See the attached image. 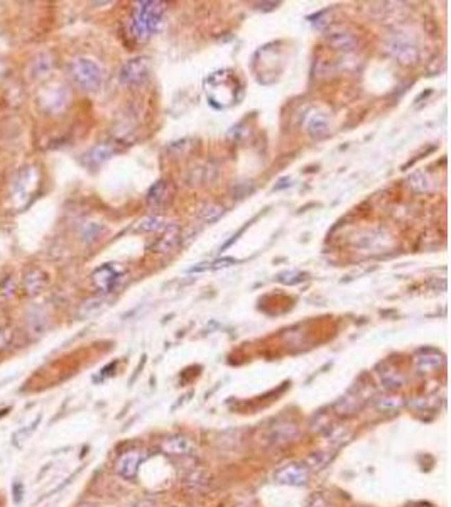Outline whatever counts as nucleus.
<instances>
[{"label":"nucleus","mask_w":451,"mask_h":507,"mask_svg":"<svg viewBox=\"0 0 451 507\" xmlns=\"http://www.w3.org/2000/svg\"><path fill=\"white\" fill-rule=\"evenodd\" d=\"M144 460V454L140 450H131L125 452L118 456L117 463H115V470L120 477L124 479L132 480L137 477V472H139V467Z\"/></svg>","instance_id":"6"},{"label":"nucleus","mask_w":451,"mask_h":507,"mask_svg":"<svg viewBox=\"0 0 451 507\" xmlns=\"http://www.w3.org/2000/svg\"><path fill=\"white\" fill-rule=\"evenodd\" d=\"M10 343H12V332L7 327L0 325V350L9 349Z\"/></svg>","instance_id":"22"},{"label":"nucleus","mask_w":451,"mask_h":507,"mask_svg":"<svg viewBox=\"0 0 451 507\" xmlns=\"http://www.w3.org/2000/svg\"><path fill=\"white\" fill-rule=\"evenodd\" d=\"M179 242V228L171 227L162 234V237L157 238L156 244L153 245V252H171Z\"/></svg>","instance_id":"12"},{"label":"nucleus","mask_w":451,"mask_h":507,"mask_svg":"<svg viewBox=\"0 0 451 507\" xmlns=\"http://www.w3.org/2000/svg\"><path fill=\"white\" fill-rule=\"evenodd\" d=\"M298 436V426L292 421H279L274 426H270V430L267 431V443L276 445V447H283V445L291 443L294 438Z\"/></svg>","instance_id":"7"},{"label":"nucleus","mask_w":451,"mask_h":507,"mask_svg":"<svg viewBox=\"0 0 451 507\" xmlns=\"http://www.w3.org/2000/svg\"><path fill=\"white\" fill-rule=\"evenodd\" d=\"M274 480L277 484L301 487V485H305L309 480V467L305 462H289L276 470Z\"/></svg>","instance_id":"3"},{"label":"nucleus","mask_w":451,"mask_h":507,"mask_svg":"<svg viewBox=\"0 0 451 507\" xmlns=\"http://www.w3.org/2000/svg\"><path fill=\"white\" fill-rule=\"evenodd\" d=\"M112 152H114V149H112L110 144H99V146H95L86 154V162L92 166L102 164L107 159H110Z\"/></svg>","instance_id":"14"},{"label":"nucleus","mask_w":451,"mask_h":507,"mask_svg":"<svg viewBox=\"0 0 451 507\" xmlns=\"http://www.w3.org/2000/svg\"><path fill=\"white\" fill-rule=\"evenodd\" d=\"M14 491H16V502H21V499H23V485L16 484L14 485Z\"/></svg>","instance_id":"24"},{"label":"nucleus","mask_w":451,"mask_h":507,"mask_svg":"<svg viewBox=\"0 0 451 507\" xmlns=\"http://www.w3.org/2000/svg\"><path fill=\"white\" fill-rule=\"evenodd\" d=\"M151 63L147 58H136L127 61L120 70V82L124 85H137L149 76Z\"/></svg>","instance_id":"5"},{"label":"nucleus","mask_w":451,"mask_h":507,"mask_svg":"<svg viewBox=\"0 0 451 507\" xmlns=\"http://www.w3.org/2000/svg\"><path fill=\"white\" fill-rule=\"evenodd\" d=\"M391 51L402 63H413L417 58L416 48L409 41H406V39H394L391 42Z\"/></svg>","instance_id":"11"},{"label":"nucleus","mask_w":451,"mask_h":507,"mask_svg":"<svg viewBox=\"0 0 451 507\" xmlns=\"http://www.w3.org/2000/svg\"><path fill=\"white\" fill-rule=\"evenodd\" d=\"M328 42H330L335 49L350 51L355 48V38L344 27L331 29L330 34H328Z\"/></svg>","instance_id":"10"},{"label":"nucleus","mask_w":451,"mask_h":507,"mask_svg":"<svg viewBox=\"0 0 451 507\" xmlns=\"http://www.w3.org/2000/svg\"><path fill=\"white\" fill-rule=\"evenodd\" d=\"M309 136L315 137V139H321V137L326 136L330 132V124H328V119L324 114H313L308 119V124H306Z\"/></svg>","instance_id":"13"},{"label":"nucleus","mask_w":451,"mask_h":507,"mask_svg":"<svg viewBox=\"0 0 451 507\" xmlns=\"http://www.w3.org/2000/svg\"><path fill=\"white\" fill-rule=\"evenodd\" d=\"M166 193H168V184L164 181H159V183H156L151 188L149 195H147V201H149V205L154 206L161 205L166 200Z\"/></svg>","instance_id":"16"},{"label":"nucleus","mask_w":451,"mask_h":507,"mask_svg":"<svg viewBox=\"0 0 451 507\" xmlns=\"http://www.w3.org/2000/svg\"><path fill=\"white\" fill-rule=\"evenodd\" d=\"M61 93H63V90L61 88H56V90H48L44 95V101L42 103L44 105H49V108L51 110H57V108H61L64 105V97H60Z\"/></svg>","instance_id":"18"},{"label":"nucleus","mask_w":451,"mask_h":507,"mask_svg":"<svg viewBox=\"0 0 451 507\" xmlns=\"http://www.w3.org/2000/svg\"><path fill=\"white\" fill-rule=\"evenodd\" d=\"M161 450L166 455L186 456L194 454V443L186 436H171L166 438L161 445Z\"/></svg>","instance_id":"9"},{"label":"nucleus","mask_w":451,"mask_h":507,"mask_svg":"<svg viewBox=\"0 0 451 507\" xmlns=\"http://www.w3.org/2000/svg\"><path fill=\"white\" fill-rule=\"evenodd\" d=\"M404 404V401L400 397H382V401H378L377 406L384 411H394V409H399L400 406Z\"/></svg>","instance_id":"21"},{"label":"nucleus","mask_w":451,"mask_h":507,"mask_svg":"<svg viewBox=\"0 0 451 507\" xmlns=\"http://www.w3.org/2000/svg\"><path fill=\"white\" fill-rule=\"evenodd\" d=\"M161 227H162L161 219H157V217H147V219L140 220L139 225H137V230L153 232V230H157V228H161Z\"/></svg>","instance_id":"20"},{"label":"nucleus","mask_w":451,"mask_h":507,"mask_svg":"<svg viewBox=\"0 0 451 507\" xmlns=\"http://www.w3.org/2000/svg\"><path fill=\"white\" fill-rule=\"evenodd\" d=\"M75 83L88 92H96L103 83L102 68L88 58H77L70 66Z\"/></svg>","instance_id":"2"},{"label":"nucleus","mask_w":451,"mask_h":507,"mask_svg":"<svg viewBox=\"0 0 451 507\" xmlns=\"http://www.w3.org/2000/svg\"><path fill=\"white\" fill-rule=\"evenodd\" d=\"M3 71H5V66H3V63H2V61H0V78H2Z\"/></svg>","instance_id":"25"},{"label":"nucleus","mask_w":451,"mask_h":507,"mask_svg":"<svg viewBox=\"0 0 451 507\" xmlns=\"http://www.w3.org/2000/svg\"><path fill=\"white\" fill-rule=\"evenodd\" d=\"M441 362H443V358L436 354L420 355V357H416V367L423 372H429V371L438 369L439 365H441Z\"/></svg>","instance_id":"15"},{"label":"nucleus","mask_w":451,"mask_h":507,"mask_svg":"<svg viewBox=\"0 0 451 507\" xmlns=\"http://www.w3.org/2000/svg\"><path fill=\"white\" fill-rule=\"evenodd\" d=\"M162 12H164V3L157 2V0L137 3L131 19V32L133 38L137 41L149 39L157 31Z\"/></svg>","instance_id":"1"},{"label":"nucleus","mask_w":451,"mask_h":507,"mask_svg":"<svg viewBox=\"0 0 451 507\" xmlns=\"http://www.w3.org/2000/svg\"><path fill=\"white\" fill-rule=\"evenodd\" d=\"M330 458H331V455L324 454V452H320V454H315V455L309 456L308 463H306V465H308L309 469L320 470V469H323V467L326 465L328 462H330Z\"/></svg>","instance_id":"19"},{"label":"nucleus","mask_w":451,"mask_h":507,"mask_svg":"<svg viewBox=\"0 0 451 507\" xmlns=\"http://www.w3.org/2000/svg\"><path fill=\"white\" fill-rule=\"evenodd\" d=\"M92 281L96 288L108 293V291H112L115 286H117L118 281H120V273H118V269L115 266L107 264V266L99 267V269L93 273Z\"/></svg>","instance_id":"8"},{"label":"nucleus","mask_w":451,"mask_h":507,"mask_svg":"<svg viewBox=\"0 0 451 507\" xmlns=\"http://www.w3.org/2000/svg\"><path fill=\"white\" fill-rule=\"evenodd\" d=\"M44 284H46V277L42 276L39 271H32V273H29L26 276V289H27V293H31V295L32 293H38Z\"/></svg>","instance_id":"17"},{"label":"nucleus","mask_w":451,"mask_h":507,"mask_svg":"<svg viewBox=\"0 0 451 507\" xmlns=\"http://www.w3.org/2000/svg\"><path fill=\"white\" fill-rule=\"evenodd\" d=\"M36 181H38V173L32 166H26L17 173L12 181V198L19 205L26 203L29 197L32 195V190L36 188Z\"/></svg>","instance_id":"4"},{"label":"nucleus","mask_w":451,"mask_h":507,"mask_svg":"<svg viewBox=\"0 0 451 507\" xmlns=\"http://www.w3.org/2000/svg\"><path fill=\"white\" fill-rule=\"evenodd\" d=\"M306 507H326V501H324L321 495H313V497H309V501L306 502Z\"/></svg>","instance_id":"23"}]
</instances>
